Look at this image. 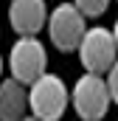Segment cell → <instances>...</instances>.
I'll list each match as a JSON object with an SVG mask.
<instances>
[{
  "label": "cell",
  "mask_w": 118,
  "mask_h": 121,
  "mask_svg": "<svg viewBox=\"0 0 118 121\" xmlns=\"http://www.w3.org/2000/svg\"><path fill=\"white\" fill-rule=\"evenodd\" d=\"M70 104V90L56 73H42L28 85V110L39 121H59Z\"/></svg>",
  "instance_id": "obj_1"
},
{
  "label": "cell",
  "mask_w": 118,
  "mask_h": 121,
  "mask_svg": "<svg viewBox=\"0 0 118 121\" xmlns=\"http://www.w3.org/2000/svg\"><path fill=\"white\" fill-rule=\"evenodd\" d=\"M70 104L82 121H101L113 104L107 79L98 73H82L70 90Z\"/></svg>",
  "instance_id": "obj_2"
},
{
  "label": "cell",
  "mask_w": 118,
  "mask_h": 121,
  "mask_svg": "<svg viewBox=\"0 0 118 121\" xmlns=\"http://www.w3.org/2000/svg\"><path fill=\"white\" fill-rule=\"evenodd\" d=\"M8 70H11V79H17L25 87L34 85L42 73H48V54H45V45L39 42V37H20L11 45Z\"/></svg>",
  "instance_id": "obj_3"
},
{
  "label": "cell",
  "mask_w": 118,
  "mask_h": 121,
  "mask_svg": "<svg viewBox=\"0 0 118 121\" xmlns=\"http://www.w3.org/2000/svg\"><path fill=\"white\" fill-rule=\"evenodd\" d=\"M84 31H87V17L73 3H59L48 14V37L56 45V51H62V54L79 51Z\"/></svg>",
  "instance_id": "obj_4"
},
{
  "label": "cell",
  "mask_w": 118,
  "mask_h": 121,
  "mask_svg": "<svg viewBox=\"0 0 118 121\" xmlns=\"http://www.w3.org/2000/svg\"><path fill=\"white\" fill-rule=\"evenodd\" d=\"M79 59L84 65V73H98L107 76V70L115 65L118 48L113 39V31L104 26H93L84 31L82 42H79Z\"/></svg>",
  "instance_id": "obj_5"
},
{
  "label": "cell",
  "mask_w": 118,
  "mask_h": 121,
  "mask_svg": "<svg viewBox=\"0 0 118 121\" xmlns=\"http://www.w3.org/2000/svg\"><path fill=\"white\" fill-rule=\"evenodd\" d=\"M8 23L17 37H37L48 26V6L45 0H11Z\"/></svg>",
  "instance_id": "obj_6"
},
{
  "label": "cell",
  "mask_w": 118,
  "mask_h": 121,
  "mask_svg": "<svg viewBox=\"0 0 118 121\" xmlns=\"http://www.w3.org/2000/svg\"><path fill=\"white\" fill-rule=\"evenodd\" d=\"M28 87L20 85L17 79H3L0 82V121H23L28 116Z\"/></svg>",
  "instance_id": "obj_7"
},
{
  "label": "cell",
  "mask_w": 118,
  "mask_h": 121,
  "mask_svg": "<svg viewBox=\"0 0 118 121\" xmlns=\"http://www.w3.org/2000/svg\"><path fill=\"white\" fill-rule=\"evenodd\" d=\"M113 0H73V6L84 14V17H101L107 9H110Z\"/></svg>",
  "instance_id": "obj_8"
},
{
  "label": "cell",
  "mask_w": 118,
  "mask_h": 121,
  "mask_svg": "<svg viewBox=\"0 0 118 121\" xmlns=\"http://www.w3.org/2000/svg\"><path fill=\"white\" fill-rule=\"evenodd\" d=\"M107 87H110V99H113V104H118V59H115V65L107 70Z\"/></svg>",
  "instance_id": "obj_9"
},
{
  "label": "cell",
  "mask_w": 118,
  "mask_h": 121,
  "mask_svg": "<svg viewBox=\"0 0 118 121\" xmlns=\"http://www.w3.org/2000/svg\"><path fill=\"white\" fill-rule=\"evenodd\" d=\"M110 31H113V39H115V48H118V20H115V26H113Z\"/></svg>",
  "instance_id": "obj_10"
},
{
  "label": "cell",
  "mask_w": 118,
  "mask_h": 121,
  "mask_svg": "<svg viewBox=\"0 0 118 121\" xmlns=\"http://www.w3.org/2000/svg\"><path fill=\"white\" fill-rule=\"evenodd\" d=\"M23 121H39V118H34V116H25V118H23Z\"/></svg>",
  "instance_id": "obj_11"
},
{
  "label": "cell",
  "mask_w": 118,
  "mask_h": 121,
  "mask_svg": "<svg viewBox=\"0 0 118 121\" xmlns=\"http://www.w3.org/2000/svg\"><path fill=\"white\" fill-rule=\"evenodd\" d=\"M0 76H3V54H0Z\"/></svg>",
  "instance_id": "obj_12"
}]
</instances>
